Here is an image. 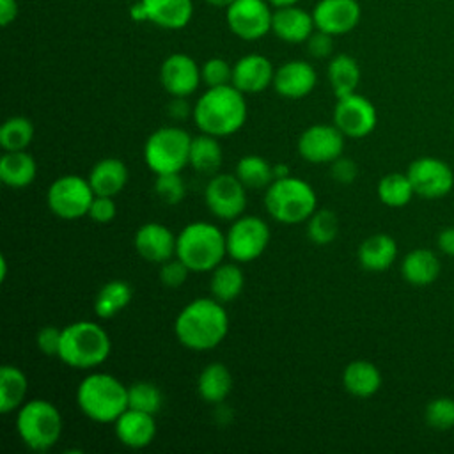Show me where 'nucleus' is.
Wrapping results in <instances>:
<instances>
[{"label":"nucleus","instance_id":"nucleus-1","mask_svg":"<svg viewBox=\"0 0 454 454\" xmlns=\"http://www.w3.org/2000/svg\"><path fill=\"white\" fill-rule=\"evenodd\" d=\"M229 332V316L216 298H195L176 317L174 333L192 351L215 349Z\"/></svg>","mask_w":454,"mask_h":454},{"label":"nucleus","instance_id":"nucleus-2","mask_svg":"<svg viewBox=\"0 0 454 454\" xmlns=\"http://www.w3.org/2000/svg\"><path fill=\"white\" fill-rule=\"evenodd\" d=\"M248 115L245 94L232 83L207 87L192 108V117L202 133L229 137L238 133Z\"/></svg>","mask_w":454,"mask_h":454},{"label":"nucleus","instance_id":"nucleus-3","mask_svg":"<svg viewBox=\"0 0 454 454\" xmlns=\"http://www.w3.org/2000/svg\"><path fill=\"white\" fill-rule=\"evenodd\" d=\"M80 411L99 424H114L128 410V387L106 372L87 374L76 388Z\"/></svg>","mask_w":454,"mask_h":454},{"label":"nucleus","instance_id":"nucleus-4","mask_svg":"<svg viewBox=\"0 0 454 454\" xmlns=\"http://www.w3.org/2000/svg\"><path fill=\"white\" fill-rule=\"evenodd\" d=\"M227 255L225 234L211 222H192L181 229L176 241V257H179L190 271H213Z\"/></svg>","mask_w":454,"mask_h":454},{"label":"nucleus","instance_id":"nucleus-5","mask_svg":"<svg viewBox=\"0 0 454 454\" xmlns=\"http://www.w3.org/2000/svg\"><path fill=\"white\" fill-rule=\"evenodd\" d=\"M112 349L103 326L94 321H74L62 328L59 358L73 369H94L101 365Z\"/></svg>","mask_w":454,"mask_h":454},{"label":"nucleus","instance_id":"nucleus-6","mask_svg":"<svg viewBox=\"0 0 454 454\" xmlns=\"http://www.w3.org/2000/svg\"><path fill=\"white\" fill-rule=\"evenodd\" d=\"M264 207L280 223L294 225L307 222L317 209L314 188L300 177L286 176L273 179L264 192Z\"/></svg>","mask_w":454,"mask_h":454},{"label":"nucleus","instance_id":"nucleus-7","mask_svg":"<svg viewBox=\"0 0 454 454\" xmlns=\"http://www.w3.org/2000/svg\"><path fill=\"white\" fill-rule=\"evenodd\" d=\"M62 427L59 408L46 399H28L16 410L18 436L30 450H50L60 440Z\"/></svg>","mask_w":454,"mask_h":454},{"label":"nucleus","instance_id":"nucleus-8","mask_svg":"<svg viewBox=\"0 0 454 454\" xmlns=\"http://www.w3.org/2000/svg\"><path fill=\"white\" fill-rule=\"evenodd\" d=\"M192 137L181 128L163 126L153 131L144 144L145 165L154 174L181 172L190 163Z\"/></svg>","mask_w":454,"mask_h":454},{"label":"nucleus","instance_id":"nucleus-9","mask_svg":"<svg viewBox=\"0 0 454 454\" xmlns=\"http://www.w3.org/2000/svg\"><path fill=\"white\" fill-rule=\"evenodd\" d=\"M94 197L89 179L74 174L57 177L46 192L50 211L62 220H78L89 215Z\"/></svg>","mask_w":454,"mask_h":454},{"label":"nucleus","instance_id":"nucleus-10","mask_svg":"<svg viewBox=\"0 0 454 454\" xmlns=\"http://www.w3.org/2000/svg\"><path fill=\"white\" fill-rule=\"evenodd\" d=\"M227 255L236 262H252L264 254L270 245L268 223L252 215H241L232 220L225 232Z\"/></svg>","mask_w":454,"mask_h":454},{"label":"nucleus","instance_id":"nucleus-11","mask_svg":"<svg viewBox=\"0 0 454 454\" xmlns=\"http://www.w3.org/2000/svg\"><path fill=\"white\" fill-rule=\"evenodd\" d=\"M273 11L268 0H234L225 7L229 30L243 41H257L271 32Z\"/></svg>","mask_w":454,"mask_h":454},{"label":"nucleus","instance_id":"nucleus-12","mask_svg":"<svg viewBox=\"0 0 454 454\" xmlns=\"http://www.w3.org/2000/svg\"><path fill=\"white\" fill-rule=\"evenodd\" d=\"M204 200L216 218L236 220L247 207V186L236 174L216 172L204 190Z\"/></svg>","mask_w":454,"mask_h":454},{"label":"nucleus","instance_id":"nucleus-13","mask_svg":"<svg viewBox=\"0 0 454 454\" xmlns=\"http://www.w3.org/2000/svg\"><path fill=\"white\" fill-rule=\"evenodd\" d=\"M333 124L344 137L364 138L374 131L378 124V114L374 105L365 96L353 92L337 98L333 106Z\"/></svg>","mask_w":454,"mask_h":454},{"label":"nucleus","instance_id":"nucleus-14","mask_svg":"<svg viewBox=\"0 0 454 454\" xmlns=\"http://www.w3.org/2000/svg\"><path fill=\"white\" fill-rule=\"evenodd\" d=\"M415 195L424 199H440L454 186L452 168L434 156H420L413 160L406 170Z\"/></svg>","mask_w":454,"mask_h":454},{"label":"nucleus","instance_id":"nucleus-15","mask_svg":"<svg viewBox=\"0 0 454 454\" xmlns=\"http://www.w3.org/2000/svg\"><path fill=\"white\" fill-rule=\"evenodd\" d=\"M296 149L309 163H332L344 151V135L335 124H312L300 135Z\"/></svg>","mask_w":454,"mask_h":454},{"label":"nucleus","instance_id":"nucleus-16","mask_svg":"<svg viewBox=\"0 0 454 454\" xmlns=\"http://www.w3.org/2000/svg\"><path fill=\"white\" fill-rule=\"evenodd\" d=\"M160 82L174 98H188L202 82L199 64L186 53L168 55L160 67Z\"/></svg>","mask_w":454,"mask_h":454},{"label":"nucleus","instance_id":"nucleus-17","mask_svg":"<svg viewBox=\"0 0 454 454\" xmlns=\"http://www.w3.org/2000/svg\"><path fill=\"white\" fill-rule=\"evenodd\" d=\"M312 18L317 30L342 35L358 25L362 7L356 0H319L312 9Z\"/></svg>","mask_w":454,"mask_h":454},{"label":"nucleus","instance_id":"nucleus-18","mask_svg":"<svg viewBox=\"0 0 454 454\" xmlns=\"http://www.w3.org/2000/svg\"><path fill=\"white\" fill-rule=\"evenodd\" d=\"M176 241L177 236L167 225L147 222L135 232L133 245L142 259L161 264L176 255Z\"/></svg>","mask_w":454,"mask_h":454},{"label":"nucleus","instance_id":"nucleus-19","mask_svg":"<svg viewBox=\"0 0 454 454\" xmlns=\"http://www.w3.org/2000/svg\"><path fill=\"white\" fill-rule=\"evenodd\" d=\"M275 67L268 57L248 53L232 64V85L243 94H257L273 85Z\"/></svg>","mask_w":454,"mask_h":454},{"label":"nucleus","instance_id":"nucleus-20","mask_svg":"<svg viewBox=\"0 0 454 454\" xmlns=\"http://www.w3.org/2000/svg\"><path fill=\"white\" fill-rule=\"evenodd\" d=\"M316 83V69L307 60H289L275 69L273 89L282 98L301 99L314 90Z\"/></svg>","mask_w":454,"mask_h":454},{"label":"nucleus","instance_id":"nucleus-21","mask_svg":"<svg viewBox=\"0 0 454 454\" xmlns=\"http://www.w3.org/2000/svg\"><path fill=\"white\" fill-rule=\"evenodd\" d=\"M156 415L128 408L114 422L117 440L129 449H144L156 436Z\"/></svg>","mask_w":454,"mask_h":454},{"label":"nucleus","instance_id":"nucleus-22","mask_svg":"<svg viewBox=\"0 0 454 454\" xmlns=\"http://www.w3.org/2000/svg\"><path fill=\"white\" fill-rule=\"evenodd\" d=\"M316 30L312 12L294 5L277 7L273 11L271 20V32L284 43H305L309 35Z\"/></svg>","mask_w":454,"mask_h":454},{"label":"nucleus","instance_id":"nucleus-23","mask_svg":"<svg viewBox=\"0 0 454 454\" xmlns=\"http://www.w3.org/2000/svg\"><path fill=\"white\" fill-rule=\"evenodd\" d=\"M145 21L167 28H184L193 16V0H140Z\"/></svg>","mask_w":454,"mask_h":454},{"label":"nucleus","instance_id":"nucleus-24","mask_svg":"<svg viewBox=\"0 0 454 454\" xmlns=\"http://www.w3.org/2000/svg\"><path fill=\"white\" fill-rule=\"evenodd\" d=\"M358 262L367 271H385L397 257V243L388 234H372L365 238L358 247Z\"/></svg>","mask_w":454,"mask_h":454},{"label":"nucleus","instance_id":"nucleus-25","mask_svg":"<svg viewBox=\"0 0 454 454\" xmlns=\"http://www.w3.org/2000/svg\"><path fill=\"white\" fill-rule=\"evenodd\" d=\"M128 177H129V172L122 160L103 158L92 167L87 179L96 195L115 197L128 184Z\"/></svg>","mask_w":454,"mask_h":454},{"label":"nucleus","instance_id":"nucleus-26","mask_svg":"<svg viewBox=\"0 0 454 454\" xmlns=\"http://www.w3.org/2000/svg\"><path fill=\"white\" fill-rule=\"evenodd\" d=\"M342 385L353 397L367 399L380 390L381 372L369 360H353L342 371Z\"/></svg>","mask_w":454,"mask_h":454},{"label":"nucleus","instance_id":"nucleus-27","mask_svg":"<svg viewBox=\"0 0 454 454\" xmlns=\"http://www.w3.org/2000/svg\"><path fill=\"white\" fill-rule=\"evenodd\" d=\"M440 259L429 248H415L408 252L401 262L403 278L417 287L433 284L440 275Z\"/></svg>","mask_w":454,"mask_h":454},{"label":"nucleus","instance_id":"nucleus-28","mask_svg":"<svg viewBox=\"0 0 454 454\" xmlns=\"http://www.w3.org/2000/svg\"><path fill=\"white\" fill-rule=\"evenodd\" d=\"M37 163L27 151H5L0 158V179L5 186L20 190L34 183Z\"/></svg>","mask_w":454,"mask_h":454},{"label":"nucleus","instance_id":"nucleus-29","mask_svg":"<svg viewBox=\"0 0 454 454\" xmlns=\"http://www.w3.org/2000/svg\"><path fill=\"white\" fill-rule=\"evenodd\" d=\"M232 390V374L222 362L207 364L197 378V392L209 404H222Z\"/></svg>","mask_w":454,"mask_h":454},{"label":"nucleus","instance_id":"nucleus-30","mask_svg":"<svg viewBox=\"0 0 454 454\" xmlns=\"http://www.w3.org/2000/svg\"><path fill=\"white\" fill-rule=\"evenodd\" d=\"M326 76L335 98H342L356 92L362 73L355 57L348 53H339L330 59L326 67Z\"/></svg>","mask_w":454,"mask_h":454},{"label":"nucleus","instance_id":"nucleus-31","mask_svg":"<svg viewBox=\"0 0 454 454\" xmlns=\"http://www.w3.org/2000/svg\"><path fill=\"white\" fill-rule=\"evenodd\" d=\"M223 160V151L218 142V137L202 133L197 137H192L190 144V163L197 172L200 174H211L215 176Z\"/></svg>","mask_w":454,"mask_h":454},{"label":"nucleus","instance_id":"nucleus-32","mask_svg":"<svg viewBox=\"0 0 454 454\" xmlns=\"http://www.w3.org/2000/svg\"><path fill=\"white\" fill-rule=\"evenodd\" d=\"M27 374L16 365H2L0 369V411L4 415L18 410L27 397Z\"/></svg>","mask_w":454,"mask_h":454},{"label":"nucleus","instance_id":"nucleus-33","mask_svg":"<svg viewBox=\"0 0 454 454\" xmlns=\"http://www.w3.org/2000/svg\"><path fill=\"white\" fill-rule=\"evenodd\" d=\"M245 286V275L241 268L234 262H220L213 271H211V280H209V289L211 296L216 298L222 303H229L236 300Z\"/></svg>","mask_w":454,"mask_h":454},{"label":"nucleus","instance_id":"nucleus-34","mask_svg":"<svg viewBox=\"0 0 454 454\" xmlns=\"http://www.w3.org/2000/svg\"><path fill=\"white\" fill-rule=\"evenodd\" d=\"M131 298L133 291L126 280H110L98 291L94 298V312L101 319H110L126 309Z\"/></svg>","mask_w":454,"mask_h":454},{"label":"nucleus","instance_id":"nucleus-35","mask_svg":"<svg viewBox=\"0 0 454 454\" xmlns=\"http://www.w3.org/2000/svg\"><path fill=\"white\" fill-rule=\"evenodd\" d=\"M376 193H378V199L385 206L403 207L411 200V197L415 195V190L411 186V181H410L408 174L392 172V174H387L380 179Z\"/></svg>","mask_w":454,"mask_h":454},{"label":"nucleus","instance_id":"nucleus-36","mask_svg":"<svg viewBox=\"0 0 454 454\" xmlns=\"http://www.w3.org/2000/svg\"><path fill=\"white\" fill-rule=\"evenodd\" d=\"M234 174L247 188H268L273 181V165L259 154H247L238 160Z\"/></svg>","mask_w":454,"mask_h":454},{"label":"nucleus","instance_id":"nucleus-37","mask_svg":"<svg viewBox=\"0 0 454 454\" xmlns=\"http://www.w3.org/2000/svg\"><path fill=\"white\" fill-rule=\"evenodd\" d=\"M34 138V124L23 115L9 117L0 128V145L4 151H27Z\"/></svg>","mask_w":454,"mask_h":454},{"label":"nucleus","instance_id":"nucleus-38","mask_svg":"<svg viewBox=\"0 0 454 454\" xmlns=\"http://www.w3.org/2000/svg\"><path fill=\"white\" fill-rule=\"evenodd\" d=\"M163 394L151 381H135L128 387V408L156 415L161 410Z\"/></svg>","mask_w":454,"mask_h":454},{"label":"nucleus","instance_id":"nucleus-39","mask_svg":"<svg viewBox=\"0 0 454 454\" xmlns=\"http://www.w3.org/2000/svg\"><path fill=\"white\" fill-rule=\"evenodd\" d=\"M339 234V218L332 209H316L307 220V236L316 245H330Z\"/></svg>","mask_w":454,"mask_h":454},{"label":"nucleus","instance_id":"nucleus-40","mask_svg":"<svg viewBox=\"0 0 454 454\" xmlns=\"http://www.w3.org/2000/svg\"><path fill=\"white\" fill-rule=\"evenodd\" d=\"M424 419L427 426L436 431L452 429L454 427V399L445 395L431 399L424 410Z\"/></svg>","mask_w":454,"mask_h":454},{"label":"nucleus","instance_id":"nucleus-41","mask_svg":"<svg viewBox=\"0 0 454 454\" xmlns=\"http://www.w3.org/2000/svg\"><path fill=\"white\" fill-rule=\"evenodd\" d=\"M154 192L165 204H179L184 199L186 186L181 177V172H168V174H156Z\"/></svg>","mask_w":454,"mask_h":454},{"label":"nucleus","instance_id":"nucleus-42","mask_svg":"<svg viewBox=\"0 0 454 454\" xmlns=\"http://www.w3.org/2000/svg\"><path fill=\"white\" fill-rule=\"evenodd\" d=\"M200 76L206 87L229 85L232 82V66L222 57H211L200 66Z\"/></svg>","mask_w":454,"mask_h":454},{"label":"nucleus","instance_id":"nucleus-43","mask_svg":"<svg viewBox=\"0 0 454 454\" xmlns=\"http://www.w3.org/2000/svg\"><path fill=\"white\" fill-rule=\"evenodd\" d=\"M188 266L179 259V257H172L165 262H161V268H160V280L165 287H170V289H176V287H181L184 284V280L188 278Z\"/></svg>","mask_w":454,"mask_h":454},{"label":"nucleus","instance_id":"nucleus-44","mask_svg":"<svg viewBox=\"0 0 454 454\" xmlns=\"http://www.w3.org/2000/svg\"><path fill=\"white\" fill-rule=\"evenodd\" d=\"M60 337H62V328H57L53 325L43 326L37 332L35 344L37 349L46 355V356H59V348H60Z\"/></svg>","mask_w":454,"mask_h":454},{"label":"nucleus","instance_id":"nucleus-45","mask_svg":"<svg viewBox=\"0 0 454 454\" xmlns=\"http://www.w3.org/2000/svg\"><path fill=\"white\" fill-rule=\"evenodd\" d=\"M305 44H307L309 55L314 59H326V57H332L333 53V35L317 28L309 35Z\"/></svg>","mask_w":454,"mask_h":454},{"label":"nucleus","instance_id":"nucleus-46","mask_svg":"<svg viewBox=\"0 0 454 454\" xmlns=\"http://www.w3.org/2000/svg\"><path fill=\"white\" fill-rule=\"evenodd\" d=\"M115 213H117V206H115L114 197L96 195L87 216H90V220H94L98 223H108L115 218Z\"/></svg>","mask_w":454,"mask_h":454},{"label":"nucleus","instance_id":"nucleus-47","mask_svg":"<svg viewBox=\"0 0 454 454\" xmlns=\"http://www.w3.org/2000/svg\"><path fill=\"white\" fill-rule=\"evenodd\" d=\"M330 165V174L339 184H351L358 176V165L351 158H346L342 154Z\"/></svg>","mask_w":454,"mask_h":454},{"label":"nucleus","instance_id":"nucleus-48","mask_svg":"<svg viewBox=\"0 0 454 454\" xmlns=\"http://www.w3.org/2000/svg\"><path fill=\"white\" fill-rule=\"evenodd\" d=\"M436 243H438V248L442 254L454 257V227H443L438 232Z\"/></svg>","mask_w":454,"mask_h":454},{"label":"nucleus","instance_id":"nucleus-49","mask_svg":"<svg viewBox=\"0 0 454 454\" xmlns=\"http://www.w3.org/2000/svg\"><path fill=\"white\" fill-rule=\"evenodd\" d=\"M18 16V2L16 0H0V23L7 27Z\"/></svg>","mask_w":454,"mask_h":454},{"label":"nucleus","instance_id":"nucleus-50","mask_svg":"<svg viewBox=\"0 0 454 454\" xmlns=\"http://www.w3.org/2000/svg\"><path fill=\"white\" fill-rule=\"evenodd\" d=\"M170 114L177 119H183L188 115V106L184 103V98H176L172 103H170Z\"/></svg>","mask_w":454,"mask_h":454},{"label":"nucleus","instance_id":"nucleus-51","mask_svg":"<svg viewBox=\"0 0 454 454\" xmlns=\"http://www.w3.org/2000/svg\"><path fill=\"white\" fill-rule=\"evenodd\" d=\"M286 176H291L287 165H284V163L273 165V179H280V177H286Z\"/></svg>","mask_w":454,"mask_h":454},{"label":"nucleus","instance_id":"nucleus-52","mask_svg":"<svg viewBox=\"0 0 454 454\" xmlns=\"http://www.w3.org/2000/svg\"><path fill=\"white\" fill-rule=\"evenodd\" d=\"M268 4L271 5V7H287V5H294V4H298V0H268Z\"/></svg>","mask_w":454,"mask_h":454},{"label":"nucleus","instance_id":"nucleus-53","mask_svg":"<svg viewBox=\"0 0 454 454\" xmlns=\"http://www.w3.org/2000/svg\"><path fill=\"white\" fill-rule=\"evenodd\" d=\"M209 5H213V7H227V5H231L234 0H206Z\"/></svg>","mask_w":454,"mask_h":454},{"label":"nucleus","instance_id":"nucleus-54","mask_svg":"<svg viewBox=\"0 0 454 454\" xmlns=\"http://www.w3.org/2000/svg\"><path fill=\"white\" fill-rule=\"evenodd\" d=\"M7 275V259L2 255L0 257V280H5Z\"/></svg>","mask_w":454,"mask_h":454}]
</instances>
